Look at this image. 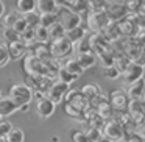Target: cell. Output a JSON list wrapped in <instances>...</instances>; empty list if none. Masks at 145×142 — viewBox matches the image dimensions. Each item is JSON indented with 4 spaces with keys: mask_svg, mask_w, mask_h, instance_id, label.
<instances>
[{
    "mask_svg": "<svg viewBox=\"0 0 145 142\" xmlns=\"http://www.w3.org/2000/svg\"><path fill=\"white\" fill-rule=\"evenodd\" d=\"M10 53H8V47L5 44H0V67L7 66L10 63Z\"/></svg>",
    "mask_w": 145,
    "mask_h": 142,
    "instance_id": "38",
    "label": "cell"
},
{
    "mask_svg": "<svg viewBox=\"0 0 145 142\" xmlns=\"http://www.w3.org/2000/svg\"><path fill=\"white\" fill-rule=\"evenodd\" d=\"M131 63H134V64H139V66L145 67V53L139 55V56H137V58H134V60H133Z\"/></svg>",
    "mask_w": 145,
    "mask_h": 142,
    "instance_id": "48",
    "label": "cell"
},
{
    "mask_svg": "<svg viewBox=\"0 0 145 142\" xmlns=\"http://www.w3.org/2000/svg\"><path fill=\"white\" fill-rule=\"evenodd\" d=\"M108 139H111L112 142H120L123 137H125V128L120 125L117 120H108L103 125V133Z\"/></svg>",
    "mask_w": 145,
    "mask_h": 142,
    "instance_id": "5",
    "label": "cell"
},
{
    "mask_svg": "<svg viewBox=\"0 0 145 142\" xmlns=\"http://www.w3.org/2000/svg\"><path fill=\"white\" fill-rule=\"evenodd\" d=\"M55 13H56L58 22L63 25V28L66 30V31L73 30V28H76V27L81 25V16L76 14V13H73V11L70 10L69 7H66V5L58 7Z\"/></svg>",
    "mask_w": 145,
    "mask_h": 142,
    "instance_id": "2",
    "label": "cell"
},
{
    "mask_svg": "<svg viewBox=\"0 0 145 142\" xmlns=\"http://www.w3.org/2000/svg\"><path fill=\"white\" fill-rule=\"evenodd\" d=\"M88 2V7H92V10H103V5L106 0H86Z\"/></svg>",
    "mask_w": 145,
    "mask_h": 142,
    "instance_id": "43",
    "label": "cell"
},
{
    "mask_svg": "<svg viewBox=\"0 0 145 142\" xmlns=\"http://www.w3.org/2000/svg\"><path fill=\"white\" fill-rule=\"evenodd\" d=\"M64 98H66V103L67 105L73 106L75 109L81 111V113L86 109L88 101H89V100H86V97L80 91H69V92H67V97H64Z\"/></svg>",
    "mask_w": 145,
    "mask_h": 142,
    "instance_id": "10",
    "label": "cell"
},
{
    "mask_svg": "<svg viewBox=\"0 0 145 142\" xmlns=\"http://www.w3.org/2000/svg\"><path fill=\"white\" fill-rule=\"evenodd\" d=\"M36 10V0H17L16 2V13L24 14L31 13Z\"/></svg>",
    "mask_w": 145,
    "mask_h": 142,
    "instance_id": "19",
    "label": "cell"
},
{
    "mask_svg": "<svg viewBox=\"0 0 145 142\" xmlns=\"http://www.w3.org/2000/svg\"><path fill=\"white\" fill-rule=\"evenodd\" d=\"M144 53H145V50H144Z\"/></svg>",
    "mask_w": 145,
    "mask_h": 142,
    "instance_id": "54",
    "label": "cell"
},
{
    "mask_svg": "<svg viewBox=\"0 0 145 142\" xmlns=\"http://www.w3.org/2000/svg\"><path fill=\"white\" fill-rule=\"evenodd\" d=\"M48 48H50L52 58L58 60V58H66L67 55L72 53L73 52V44L67 38H63V39H58V41H53Z\"/></svg>",
    "mask_w": 145,
    "mask_h": 142,
    "instance_id": "4",
    "label": "cell"
},
{
    "mask_svg": "<svg viewBox=\"0 0 145 142\" xmlns=\"http://www.w3.org/2000/svg\"><path fill=\"white\" fill-rule=\"evenodd\" d=\"M72 142H89L84 131H72Z\"/></svg>",
    "mask_w": 145,
    "mask_h": 142,
    "instance_id": "42",
    "label": "cell"
},
{
    "mask_svg": "<svg viewBox=\"0 0 145 142\" xmlns=\"http://www.w3.org/2000/svg\"><path fill=\"white\" fill-rule=\"evenodd\" d=\"M84 133H86V136H88L89 142H95V141H97V139L101 136L100 128H95V126H89L88 131H84Z\"/></svg>",
    "mask_w": 145,
    "mask_h": 142,
    "instance_id": "39",
    "label": "cell"
},
{
    "mask_svg": "<svg viewBox=\"0 0 145 142\" xmlns=\"http://www.w3.org/2000/svg\"><path fill=\"white\" fill-rule=\"evenodd\" d=\"M69 91H70V84H66V83H61V81H55L50 84L45 97L50 98L55 105H58V103L63 101V98L67 95Z\"/></svg>",
    "mask_w": 145,
    "mask_h": 142,
    "instance_id": "6",
    "label": "cell"
},
{
    "mask_svg": "<svg viewBox=\"0 0 145 142\" xmlns=\"http://www.w3.org/2000/svg\"><path fill=\"white\" fill-rule=\"evenodd\" d=\"M131 64V60H129L126 55H120V56H117V58H114V66L117 67V69L120 70V73L123 72V70L126 69V67Z\"/></svg>",
    "mask_w": 145,
    "mask_h": 142,
    "instance_id": "31",
    "label": "cell"
},
{
    "mask_svg": "<svg viewBox=\"0 0 145 142\" xmlns=\"http://www.w3.org/2000/svg\"><path fill=\"white\" fill-rule=\"evenodd\" d=\"M58 8L56 0H36V11L39 14L45 13H55Z\"/></svg>",
    "mask_w": 145,
    "mask_h": 142,
    "instance_id": "15",
    "label": "cell"
},
{
    "mask_svg": "<svg viewBox=\"0 0 145 142\" xmlns=\"http://www.w3.org/2000/svg\"><path fill=\"white\" fill-rule=\"evenodd\" d=\"M114 113H116V111L112 109V106L109 105L108 100H101V103L97 106V116L100 117V119L106 120V122L108 120H112Z\"/></svg>",
    "mask_w": 145,
    "mask_h": 142,
    "instance_id": "14",
    "label": "cell"
},
{
    "mask_svg": "<svg viewBox=\"0 0 145 142\" xmlns=\"http://www.w3.org/2000/svg\"><path fill=\"white\" fill-rule=\"evenodd\" d=\"M55 109H56V105L47 97H42L36 101V113H38L39 117L42 119H48L55 114Z\"/></svg>",
    "mask_w": 145,
    "mask_h": 142,
    "instance_id": "8",
    "label": "cell"
},
{
    "mask_svg": "<svg viewBox=\"0 0 145 142\" xmlns=\"http://www.w3.org/2000/svg\"><path fill=\"white\" fill-rule=\"evenodd\" d=\"M56 13H45V14H39V25L44 28H50L53 24H56Z\"/></svg>",
    "mask_w": 145,
    "mask_h": 142,
    "instance_id": "25",
    "label": "cell"
},
{
    "mask_svg": "<svg viewBox=\"0 0 145 142\" xmlns=\"http://www.w3.org/2000/svg\"><path fill=\"white\" fill-rule=\"evenodd\" d=\"M144 72H145V67L139 66V64L131 63V64H129V66L122 72V75H123V80H125L128 84H133V83H136L137 80L144 78Z\"/></svg>",
    "mask_w": 145,
    "mask_h": 142,
    "instance_id": "9",
    "label": "cell"
},
{
    "mask_svg": "<svg viewBox=\"0 0 145 142\" xmlns=\"http://www.w3.org/2000/svg\"><path fill=\"white\" fill-rule=\"evenodd\" d=\"M2 141L3 142H24L25 141V134H24V131L20 128H13Z\"/></svg>",
    "mask_w": 145,
    "mask_h": 142,
    "instance_id": "24",
    "label": "cell"
},
{
    "mask_svg": "<svg viewBox=\"0 0 145 142\" xmlns=\"http://www.w3.org/2000/svg\"><path fill=\"white\" fill-rule=\"evenodd\" d=\"M117 30H119V35H125V36H133L136 30V24L129 19H125L123 17L122 20L117 22Z\"/></svg>",
    "mask_w": 145,
    "mask_h": 142,
    "instance_id": "17",
    "label": "cell"
},
{
    "mask_svg": "<svg viewBox=\"0 0 145 142\" xmlns=\"http://www.w3.org/2000/svg\"><path fill=\"white\" fill-rule=\"evenodd\" d=\"M75 60L78 61V64L86 70V69H89V67H92V66L95 64L97 56H95L92 52H88V53H78V56H76Z\"/></svg>",
    "mask_w": 145,
    "mask_h": 142,
    "instance_id": "18",
    "label": "cell"
},
{
    "mask_svg": "<svg viewBox=\"0 0 145 142\" xmlns=\"http://www.w3.org/2000/svg\"><path fill=\"white\" fill-rule=\"evenodd\" d=\"M56 75H58V81H61V83H66V84H70V83H73L76 80V77L75 75H72L70 72H67L64 67H61L59 70L56 72Z\"/></svg>",
    "mask_w": 145,
    "mask_h": 142,
    "instance_id": "27",
    "label": "cell"
},
{
    "mask_svg": "<svg viewBox=\"0 0 145 142\" xmlns=\"http://www.w3.org/2000/svg\"><path fill=\"white\" fill-rule=\"evenodd\" d=\"M66 113L69 114L70 117H75V119H80V117H81V111L75 109L73 106H70V105H67V103H66Z\"/></svg>",
    "mask_w": 145,
    "mask_h": 142,
    "instance_id": "45",
    "label": "cell"
},
{
    "mask_svg": "<svg viewBox=\"0 0 145 142\" xmlns=\"http://www.w3.org/2000/svg\"><path fill=\"white\" fill-rule=\"evenodd\" d=\"M126 108H128V113L129 114H136V113H142V111H144L142 100H129Z\"/></svg>",
    "mask_w": 145,
    "mask_h": 142,
    "instance_id": "34",
    "label": "cell"
},
{
    "mask_svg": "<svg viewBox=\"0 0 145 142\" xmlns=\"http://www.w3.org/2000/svg\"><path fill=\"white\" fill-rule=\"evenodd\" d=\"M80 92L86 97V100H94V98L100 97L101 89H100V86H98V84H84Z\"/></svg>",
    "mask_w": 145,
    "mask_h": 142,
    "instance_id": "20",
    "label": "cell"
},
{
    "mask_svg": "<svg viewBox=\"0 0 145 142\" xmlns=\"http://www.w3.org/2000/svg\"><path fill=\"white\" fill-rule=\"evenodd\" d=\"M17 19H19V14L16 11H10L5 16H2V25H3V28H13Z\"/></svg>",
    "mask_w": 145,
    "mask_h": 142,
    "instance_id": "26",
    "label": "cell"
},
{
    "mask_svg": "<svg viewBox=\"0 0 145 142\" xmlns=\"http://www.w3.org/2000/svg\"><path fill=\"white\" fill-rule=\"evenodd\" d=\"M0 120H2V117H0Z\"/></svg>",
    "mask_w": 145,
    "mask_h": 142,
    "instance_id": "53",
    "label": "cell"
},
{
    "mask_svg": "<svg viewBox=\"0 0 145 142\" xmlns=\"http://www.w3.org/2000/svg\"><path fill=\"white\" fill-rule=\"evenodd\" d=\"M48 38H50L52 41H58V39L66 38V30L63 28V25H61L59 22L53 24V25L48 28Z\"/></svg>",
    "mask_w": 145,
    "mask_h": 142,
    "instance_id": "22",
    "label": "cell"
},
{
    "mask_svg": "<svg viewBox=\"0 0 145 142\" xmlns=\"http://www.w3.org/2000/svg\"><path fill=\"white\" fill-rule=\"evenodd\" d=\"M117 122L120 123V125H126V123H129L131 122V114L128 113V111H126V113H120L119 114V120H117Z\"/></svg>",
    "mask_w": 145,
    "mask_h": 142,
    "instance_id": "44",
    "label": "cell"
},
{
    "mask_svg": "<svg viewBox=\"0 0 145 142\" xmlns=\"http://www.w3.org/2000/svg\"><path fill=\"white\" fill-rule=\"evenodd\" d=\"M109 17H108L106 11L105 10H94L92 13H89V17H88V24H89V28L94 30V31H101L108 27L109 24Z\"/></svg>",
    "mask_w": 145,
    "mask_h": 142,
    "instance_id": "3",
    "label": "cell"
},
{
    "mask_svg": "<svg viewBox=\"0 0 145 142\" xmlns=\"http://www.w3.org/2000/svg\"><path fill=\"white\" fill-rule=\"evenodd\" d=\"M64 69H66L67 72H70L72 75H75L76 78H78V77H81L83 72H84V69L80 66L76 60H67L66 64H64Z\"/></svg>",
    "mask_w": 145,
    "mask_h": 142,
    "instance_id": "23",
    "label": "cell"
},
{
    "mask_svg": "<svg viewBox=\"0 0 145 142\" xmlns=\"http://www.w3.org/2000/svg\"><path fill=\"white\" fill-rule=\"evenodd\" d=\"M48 28H44V27L38 25L35 28V41L41 42V44H44V42L48 41Z\"/></svg>",
    "mask_w": 145,
    "mask_h": 142,
    "instance_id": "29",
    "label": "cell"
},
{
    "mask_svg": "<svg viewBox=\"0 0 145 142\" xmlns=\"http://www.w3.org/2000/svg\"><path fill=\"white\" fill-rule=\"evenodd\" d=\"M86 8H88V2L86 0H73V3H70V10L76 14L83 13Z\"/></svg>",
    "mask_w": 145,
    "mask_h": 142,
    "instance_id": "37",
    "label": "cell"
},
{
    "mask_svg": "<svg viewBox=\"0 0 145 142\" xmlns=\"http://www.w3.org/2000/svg\"><path fill=\"white\" fill-rule=\"evenodd\" d=\"M144 92H145V80L140 78V80H137L136 83L129 84L128 91H126V95H128L129 100H142Z\"/></svg>",
    "mask_w": 145,
    "mask_h": 142,
    "instance_id": "11",
    "label": "cell"
},
{
    "mask_svg": "<svg viewBox=\"0 0 145 142\" xmlns=\"http://www.w3.org/2000/svg\"><path fill=\"white\" fill-rule=\"evenodd\" d=\"M84 35H86V30L83 28L81 25L76 27V28H73V30H69V31H66V38L69 39L72 44L83 41V39H84Z\"/></svg>",
    "mask_w": 145,
    "mask_h": 142,
    "instance_id": "21",
    "label": "cell"
},
{
    "mask_svg": "<svg viewBox=\"0 0 145 142\" xmlns=\"http://www.w3.org/2000/svg\"><path fill=\"white\" fill-rule=\"evenodd\" d=\"M128 95H126L125 91H122V89H116V91L111 92L109 95V105L112 106L114 111H117V113H122V111L126 109V106H128Z\"/></svg>",
    "mask_w": 145,
    "mask_h": 142,
    "instance_id": "7",
    "label": "cell"
},
{
    "mask_svg": "<svg viewBox=\"0 0 145 142\" xmlns=\"http://www.w3.org/2000/svg\"><path fill=\"white\" fill-rule=\"evenodd\" d=\"M140 2L142 0H125V10L129 13H134L140 8Z\"/></svg>",
    "mask_w": 145,
    "mask_h": 142,
    "instance_id": "40",
    "label": "cell"
},
{
    "mask_svg": "<svg viewBox=\"0 0 145 142\" xmlns=\"http://www.w3.org/2000/svg\"><path fill=\"white\" fill-rule=\"evenodd\" d=\"M5 14V5H3V2L0 0V19H2V16Z\"/></svg>",
    "mask_w": 145,
    "mask_h": 142,
    "instance_id": "50",
    "label": "cell"
},
{
    "mask_svg": "<svg viewBox=\"0 0 145 142\" xmlns=\"http://www.w3.org/2000/svg\"><path fill=\"white\" fill-rule=\"evenodd\" d=\"M95 142H112V141H111V139H108L105 134H101V136H100V137H98Z\"/></svg>",
    "mask_w": 145,
    "mask_h": 142,
    "instance_id": "49",
    "label": "cell"
},
{
    "mask_svg": "<svg viewBox=\"0 0 145 142\" xmlns=\"http://www.w3.org/2000/svg\"><path fill=\"white\" fill-rule=\"evenodd\" d=\"M97 56L100 58V61H101V64H103V67H108V66H112V64H114V56L111 55V50L101 52V53H98Z\"/></svg>",
    "mask_w": 145,
    "mask_h": 142,
    "instance_id": "33",
    "label": "cell"
},
{
    "mask_svg": "<svg viewBox=\"0 0 145 142\" xmlns=\"http://www.w3.org/2000/svg\"><path fill=\"white\" fill-rule=\"evenodd\" d=\"M13 128H14V126H13V123H11L10 120H7V119L0 120V139H3Z\"/></svg>",
    "mask_w": 145,
    "mask_h": 142,
    "instance_id": "36",
    "label": "cell"
},
{
    "mask_svg": "<svg viewBox=\"0 0 145 142\" xmlns=\"http://www.w3.org/2000/svg\"><path fill=\"white\" fill-rule=\"evenodd\" d=\"M136 27H139V28L145 30V13H140L136 16Z\"/></svg>",
    "mask_w": 145,
    "mask_h": 142,
    "instance_id": "47",
    "label": "cell"
},
{
    "mask_svg": "<svg viewBox=\"0 0 145 142\" xmlns=\"http://www.w3.org/2000/svg\"><path fill=\"white\" fill-rule=\"evenodd\" d=\"M0 97H2V91H0Z\"/></svg>",
    "mask_w": 145,
    "mask_h": 142,
    "instance_id": "52",
    "label": "cell"
},
{
    "mask_svg": "<svg viewBox=\"0 0 145 142\" xmlns=\"http://www.w3.org/2000/svg\"><path fill=\"white\" fill-rule=\"evenodd\" d=\"M7 47H8V53H10L11 60H19V58H22L24 55H25V52H27V45L24 44L20 39L16 41V42L8 44Z\"/></svg>",
    "mask_w": 145,
    "mask_h": 142,
    "instance_id": "13",
    "label": "cell"
},
{
    "mask_svg": "<svg viewBox=\"0 0 145 142\" xmlns=\"http://www.w3.org/2000/svg\"><path fill=\"white\" fill-rule=\"evenodd\" d=\"M13 28L16 30V31L19 33V35H20V33H22V31H25V30L28 28V25H27L25 19H24L22 16H19V19L16 20V24H14V25H13Z\"/></svg>",
    "mask_w": 145,
    "mask_h": 142,
    "instance_id": "41",
    "label": "cell"
},
{
    "mask_svg": "<svg viewBox=\"0 0 145 142\" xmlns=\"http://www.w3.org/2000/svg\"><path fill=\"white\" fill-rule=\"evenodd\" d=\"M103 75L106 77L108 80H117L119 78L120 75H122V73H120V70L117 69L116 66H108V67H105V72H103Z\"/></svg>",
    "mask_w": 145,
    "mask_h": 142,
    "instance_id": "32",
    "label": "cell"
},
{
    "mask_svg": "<svg viewBox=\"0 0 145 142\" xmlns=\"http://www.w3.org/2000/svg\"><path fill=\"white\" fill-rule=\"evenodd\" d=\"M78 52L80 53H88V52H92L91 50V45H89V41H86V39H83V41L78 42Z\"/></svg>",
    "mask_w": 145,
    "mask_h": 142,
    "instance_id": "46",
    "label": "cell"
},
{
    "mask_svg": "<svg viewBox=\"0 0 145 142\" xmlns=\"http://www.w3.org/2000/svg\"><path fill=\"white\" fill-rule=\"evenodd\" d=\"M16 111H17V106L10 97H0V117L2 119L14 114Z\"/></svg>",
    "mask_w": 145,
    "mask_h": 142,
    "instance_id": "12",
    "label": "cell"
},
{
    "mask_svg": "<svg viewBox=\"0 0 145 142\" xmlns=\"http://www.w3.org/2000/svg\"><path fill=\"white\" fill-rule=\"evenodd\" d=\"M24 19H25V22H27V25L30 27V28H36V27L39 25V13L38 11H31V13H27V14H24Z\"/></svg>",
    "mask_w": 145,
    "mask_h": 142,
    "instance_id": "28",
    "label": "cell"
},
{
    "mask_svg": "<svg viewBox=\"0 0 145 142\" xmlns=\"http://www.w3.org/2000/svg\"><path fill=\"white\" fill-rule=\"evenodd\" d=\"M8 97L16 103L17 109H22V108L30 106V103L33 101V97H35V91H33L27 83L13 84L10 89V95H8Z\"/></svg>",
    "mask_w": 145,
    "mask_h": 142,
    "instance_id": "1",
    "label": "cell"
},
{
    "mask_svg": "<svg viewBox=\"0 0 145 142\" xmlns=\"http://www.w3.org/2000/svg\"><path fill=\"white\" fill-rule=\"evenodd\" d=\"M19 39H20V41H22L25 45L30 44L31 41H35V28H30V27H28L25 31H22V33L19 35Z\"/></svg>",
    "mask_w": 145,
    "mask_h": 142,
    "instance_id": "35",
    "label": "cell"
},
{
    "mask_svg": "<svg viewBox=\"0 0 145 142\" xmlns=\"http://www.w3.org/2000/svg\"><path fill=\"white\" fill-rule=\"evenodd\" d=\"M2 36H3L5 42H8V44L19 41V33L14 28H2Z\"/></svg>",
    "mask_w": 145,
    "mask_h": 142,
    "instance_id": "30",
    "label": "cell"
},
{
    "mask_svg": "<svg viewBox=\"0 0 145 142\" xmlns=\"http://www.w3.org/2000/svg\"><path fill=\"white\" fill-rule=\"evenodd\" d=\"M64 3H67V5H70V3H73V0H63Z\"/></svg>",
    "mask_w": 145,
    "mask_h": 142,
    "instance_id": "51",
    "label": "cell"
},
{
    "mask_svg": "<svg viewBox=\"0 0 145 142\" xmlns=\"http://www.w3.org/2000/svg\"><path fill=\"white\" fill-rule=\"evenodd\" d=\"M106 14H108V17H109V20H122L123 17H125V14H126V10H125V7L123 5H111L109 8L106 10Z\"/></svg>",
    "mask_w": 145,
    "mask_h": 142,
    "instance_id": "16",
    "label": "cell"
}]
</instances>
